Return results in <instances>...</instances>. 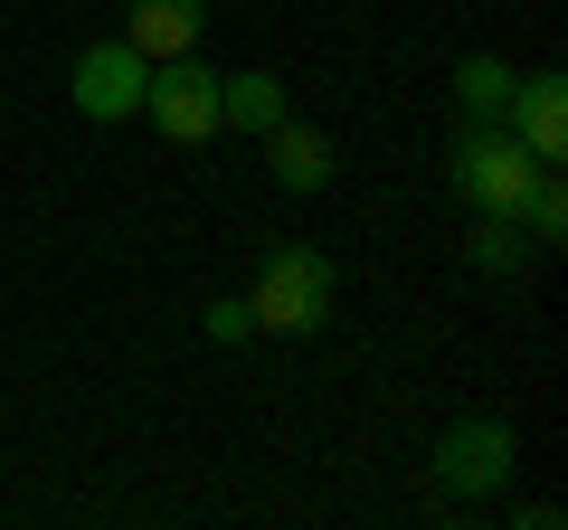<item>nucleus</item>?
<instances>
[{
	"label": "nucleus",
	"instance_id": "0eeeda50",
	"mask_svg": "<svg viewBox=\"0 0 568 530\" xmlns=\"http://www.w3.org/2000/svg\"><path fill=\"white\" fill-rule=\"evenodd\" d=\"M265 171H275L294 200H313V190H332V133L323 123H265Z\"/></svg>",
	"mask_w": 568,
	"mask_h": 530
},
{
	"label": "nucleus",
	"instance_id": "39448f33",
	"mask_svg": "<svg viewBox=\"0 0 568 530\" xmlns=\"http://www.w3.org/2000/svg\"><path fill=\"white\" fill-rule=\"evenodd\" d=\"M511 465H521V436H511V417H465V427L436 436V483L446 492H503Z\"/></svg>",
	"mask_w": 568,
	"mask_h": 530
},
{
	"label": "nucleus",
	"instance_id": "1a4fd4ad",
	"mask_svg": "<svg viewBox=\"0 0 568 530\" xmlns=\"http://www.w3.org/2000/svg\"><path fill=\"white\" fill-rule=\"evenodd\" d=\"M219 123H237V133L284 123V77H275V67H237V77H219Z\"/></svg>",
	"mask_w": 568,
	"mask_h": 530
},
{
	"label": "nucleus",
	"instance_id": "20e7f679",
	"mask_svg": "<svg viewBox=\"0 0 568 530\" xmlns=\"http://www.w3.org/2000/svg\"><path fill=\"white\" fill-rule=\"evenodd\" d=\"M142 85H152V58L133 39H95L77 67H67V95H77L85 123H133L142 114Z\"/></svg>",
	"mask_w": 568,
	"mask_h": 530
},
{
	"label": "nucleus",
	"instance_id": "f257e3e1",
	"mask_svg": "<svg viewBox=\"0 0 568 530\" xmlns=\"http://www.w3.org/2000/svg\"><path fill=\"white\" fill-rule=\"evenodd\" d=\"M446 181H455V200H465L474 218H521L540 162L521 152V133H511V123H465V133H455V152H446Z\"/></svg>",
	"mask_w": 568,
	"mask_h": 530
},
{
	"label": "nucleus",
	"instance_id": "7ed1b4c3",
	"mask_svg": "<svg viewBox=\"0 0 568 530\" xmlns=\"http://www.w3.org/2000/svg\"><path fill=\"white\" fill-rule=\"evenodd\" d=\"M142 114H152V133L162 143H209V133H227L219 123V67H200V48L190 58H162L152 67V85H142Z\"/></svg>",
	"mask_w": 568,
	"mask_h": 530
},
{
	"label": "nucleus",
	"instance_id": "9b49d317",
	"mask_svg": "<svg viewBox=\"0 0 568 530\" xmlns=\"http://www.w3.org/2000/svg\"><path fill=\"white\" fill-rule=\"evenodd\" d=\"M521 227H530V246H559L568 237V181H559V162H540V181H530V200H521Z\"/></svg>",
	"mask_w": 568,
	"mask_h": 530
},
{
	"label": "nucleus",
	"instance_id": "ddd939ff",
	"mask_svg": "<svg viewBox=\"0 0 568 530\" xmlns=\"http://www.w3.org/2000/svg\"><path fill=\"white\" fill-rule=\"evenodd\" d=\"M209 342H256V304L246 294H219L209 304Z\"/></svg>",
	"mask_w": 568,
	"mask_h": 530
},
{
	"label": "nucleus",
	"instance_id": "9d476101",
	"mask_svg": "<svg viewBox=\"0 0 568 530\" xmlns=\"http://www.w3.org/2000/svg\"><path fill=\"white\" fill-rule=\"evenodd\" d=\"M511 85H521V77H511L503 58H465V67H455V104H465L474 123H503V104H511Z\"/></svg>",
	"mask_w": 568,
	"mask_h": 530
},
{
	"label": "nucleus",
	"instance_id": "6e6552de",
	"mask_svg": "<svg viewBox=\"0 0 568 530\" xmlns=\"http://www.w3.org/2000/svg\"><path fill=\"white\" fill-rule=\"evenodd\" d=\"M200 29H209V0H133V10H123V39H133L152 67H162V58H190Z\"/></svg>",
	"mask_w": 568,
	"mask_h": 530
},
{
	"label": "nucleus",
	"instance_id": "f03ea898",
	"mask_svg": "<svg viewBox=\"0 0 568 530\" xmlns=\"http://www.w3.org/2000/svg\"><path fill=\"white\" fill-rule=\"evenodd\" d=\"M256 332H284V342H313V332L332 323V304H342V275H332L323 246H275V256L256 265Z\"/></svg>",
	"mask_w": 568,
	"mask_h": 530
},
{
	"label": "nucleus",
	"instance_id": "f8f14e48",
	"mask_svg": "<svg viewBox=\"0 0 568 530\" xmlns=\"http://www.w3.org/2000/svg\"><path fill=\"white\" fill-rule=\"evenodd\" d=\"M474 265H484V275H521L530 265V227L521 218H474Z\"/></svg>",
	"mask_w": 568,
	"mask_h": 530
},
{
	"label": "nucleus",
	"instance_id": "423d86ee",
	"mask_svg": "<svg viewBox=\"0 0 568 530\" xmlns=\"http://www.w3.org/2000/svg\"><path fill=\"white\" fill-rule=\"evenodd\" d=\"M503 123L521 133L530 162H559V152H568V77H559V67L521 77V85H511V104H503Z\"/></svg>",
	"mask_w": 568,
	"mask_h": 530
}]
</instances>
